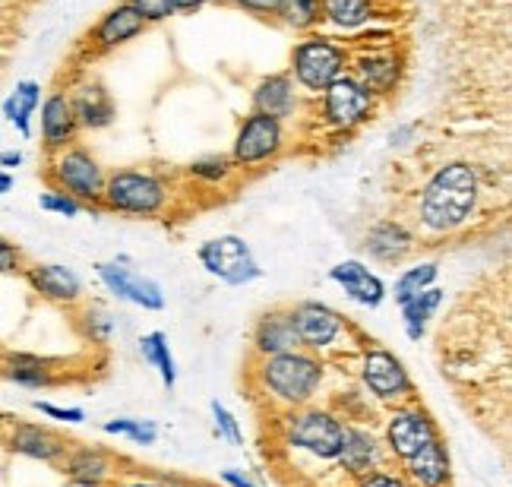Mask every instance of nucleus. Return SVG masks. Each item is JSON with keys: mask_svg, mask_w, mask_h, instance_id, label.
I'll list each match as a JSON object with an SVG mask.
<instances>
[{"mask_svg": "<svg viewBox=\"0 0 512 487\" xmlns=\"http://www.w3.org/2000/svg\"><path fill=\"white\" fill-rule=\"evenodd\" d=\"M478 200V168H471L468 162H449L437 168V174L421 190L418 219L433 235H449V231H459L471 219V212L478 209Z\"/></svg>", "mask_w": 512, "mask_h": 487, "instance_id": "1", "label": "nucleus"}, {"mask_svg": "<svg viewBox=\"0 0 512 487\" xmlns=\"http://www.w3.org/2000/svg\"><path fill=\"white\" fill-rule=\"evenodd\" d=\"M323 370L326 367L320 355L298 348V352H288V355L260 358L256 377H260V386L275 402H282L288 408H304L317 396V389L323 383Z\"/></svg>", "mask_w": 512, "mask_h": 487, "instance_id": "2", "label": "nucleus"}, {"mask_svg": "<svg viewBox=\"0 0 512 487\" xmlns=\"http://www.w3.org/2000/svg\"><path fill=\"white\" fill-rule=\"evenodd\" d=\"M48 178L57 190L70 193L73 200H80L83 206H102L105 193V171L92 159V152L83 146H67L61 152H54Z\"/></svg>", "mask_w": 512, "mask_h": 487, "instance_id": "3", "label": "nucleus"}, {"mask_svg": "<svg viewBox=\"0 0 512 487\" xmlns=\"http://www.w3.org/2000/svg\"><path fill=\"white\" fill-rule=\"evenodd\" d=\"M168 200L165 184L149 171H117L105 178L102 206L124 216H159Z\"/></svg>", "mask_w": 512, "mask_h": 487, "instance_id": "4", "label": "nucleus"}, {"mask_svg": "<svg viewBox=\"0 0 512 487\" xmlns=\"http://www.w3.org/2000/svg\"><path fill=\"white\" fill-rule=\"evenodd\" d=\"M345 421L326 408H301L285 421V443L317 459H336L342 450Z\"/></svg>", "mask_w": 512, "mask_h": 487, "instance_id": "5", "label": "nucleus"}, {"mask_svg": "<svg viewBox=\"0 0 512 487\" xmlns=\"http://www.w3.org/2000/svg\"><path fill=\"white\" fill-rule=\"evenodd\" d=\"M196 257H200L209 276H215L225 285H234V288L250 285L263 276V269L256 263L250 244L238 235H222V238L206 241L200 250H196Z\"/></svg>", "mask_w": 512, "mask_h": 487, "instance_id": "6", "label": "nucleus"}, {"mask_svg": "<svg viewBox=\"0 0 512 487\" xmlns=\"http://www.w3.org/2000/svg\"><path fill=\"white\" fill-rule=\"evenodd\" d=\"M433 437H440V427L427 408L418 405L415 399L402 402L386 421V450L396 462L411 459L418 450H424Z\"/></svg>", "mask_w": 512, "mask_h": 487, "instance_id": "7", "label": "nucleus"}, {"mask_svg": "<svg viewBox=\"0 0 512 487\" xmlns=\"http://www.w3.org/2000/svg\"><path fill=\"white\" fill-rule=\"evenodd\" d=\"M361 380L367 393L380 402H411L415 399V383H411L405 364L389 352V348H367L361 361Z\"/></svg>", "mask_w": 512, "mask_h": 487, "instance_id": "8", "label": "nucleus"}, {"mask_svg": "<svg viewBox=\"0 0 512 487\" xmlns=\"http://www.w3.org/2000/svg\"><path fill=\"white\" fill-rule=\"evenodd\" d=\"M294 80L310 92H323L329 83H336L345 70V51L332 45L329 38H307L291 54Z\"/></svg>", "mask_w": 512, "mask_h": 487, "instance_id": "9", "label": "nucleus"}, {"mask_svg": "<svg viewBox=\"0 0 512 487\" xmlns=\"http://www.w3.org/2000/svg\"><path fill=\"white\" fill-rule=\"evenodd\" d=\"M323 99V114L326 121L336 130H354L358 124H364L373 111V95L367 92V86L358 80V76H339L336 83H329Z\"/></svg>", "mask_w": 512, "mask_h": 487, "instance_id": "10", "label": "nucleus"}, {"mask_svg": "<svg viewBox=\"0 0 512 487\" xmlns=\"http://www.w3.org/2000/svg\"><path fill=\"white\" fill-rule=\"evenodd\" d=\"M285 143V133H282V121L269 118V114L253 111L250 118L241 124L238 130V140H234V162L253 168V165H263L269 159L282 152Z\"/></svg>", "mask_w": 512, "mask_h": 487, "instance_id": "11", "label": "nucleus"}, {"mask_svg": "<svg viewBox=\"0 0 512 487\" xmlns=\"http://www.w3.org/2000/svg\"><path fill=\"white\" fill-rule=\"evenodd\" d=\"M291 320H294V329H298L301 348L304 352H313V355L332 348V342L345 333V320H342L339 310H332L329 304H320V301L294 304Z\"/></svg>", "mask_w": 512, "mask_h": 487, "instance_id": "12", "label": "nucleus"}, {"mask_svg": "<svg viewBox=\"0 0 512 487\" xmlns=\"http://www.w3.org/2000/svg\"><path fill=\"white\" fill-rule=\"evenodd\" d=\"M4 446L16 456L48 462V465H61V459L70 450V443L61 434L51 431L48 424H35V421H7Z\"/></svg>", "mask_w": 512, "mask_h": 487, "instance_id": "13", "label": "nucleus"}, {"mask_svg": "<svg viewBox=\"0 0 512 487\" xmlns=\"http://www.w3.org/2000/svg\"><path fill=\"white\" fill-rule=\"evenodd\" d=\"M26 285L48 304L73 307L83 301V279L70 266L61 263H26L23 269Z\"/></svg>", "mask_w": 512, "mask_h": 487, "instance_id": "14", "label": "nucleus"}, {"mask_svg": "<svg viewBox=\"0 0 512 487\" xmlns=\"http://www.w3.org/2000/svg\"><path fill=\"white\" fill-rule=\"evenodd\" d=\"M95 269H98V279H102V285L121 301H130V304L143 307V310H162L165 307L162 285L152 282L149 276H140V272H133L124 263H98Z\"/></svg>", "mask_w": 512, "mask_h": 487, "instance_id": "15", "label": "nucleus"}, {"mask_svg": "<svg viewBox=\"0 0 512 487\" xmlns=\"http://www.w3.org/2000/svg\"><path fill=\"white\" fill-rule=\"evenodd\" d=\"M402 475L411 487H449L452 481V462L443 434L433 437L424 450L402 462Z\"/></svg>", "mask_w": 512, "mask_h": 487, "instance_id": "16", "label": "nucleus"}, {"mask_svg": "<svg viewBox=\"0 0 512 487\" xmlns=\"http://www.w3.org/2000/svg\"><path fill=\"white\" fill-rule=\"evenodd\" d=\"M298 348H301V339H298V329H294V320H291V307L269 310V314L256 323L253 352L260 358L288 355V352H298Z\"/></svg>", "mask_w": 512, "mask_h": 487, "instance_id": "17", "label": "nucleus"}, {"mask_svg": "<svg viewBox=\"0 0 512 487\" xmlns=\"http://www.w3.org/2000/svg\"><path fill=\"white\" fill-rule=\"evenodd\" d=\"M76 133H80V124H76V114L70 105L67 92H51L45 105H42V143L48 152H61L67 146L76 143Z\"/></svg>", "mask_w": 512, "mask_h": 487, "instance_id": "18", "label": "nucleus"}, {"mask_svg": "<svg viewBox=\"0 0 512 487\" xmlns=\"http://www.w3.org/2000/svg\"><path fill=\"white\" fill-rule=\"evenodd\" d=\"M383 459L380 450V440L367 427H354L345 424V434H342V450L336 456V462L342 465V472H348L351 478H361L367 472H373Z\"/></svg>", "mask_w": 512, "mask_h": 487, "instance_id": "19", "label": "nucleus"}, {"mask_svg": "<svg viewBox=\"0 0 512 487\" xmlns=\"http://www.w3.org/2000/svg\"><path fill=\"white\" fill-rule=\"evenodd\" d=\"M329 279L345 288V295L361 304V307H380L386 301V285L380 276H373V272L361 263V260H345L339 266L329 269Z\"/></svg>", "mask_w": 512, "mask_h": 487, "instance_id": "20", "label": "nucleus"}, {"mask_svg": "<svg viewBox=\"0 0 512 487\" xmlns=\"http://www.w3.org/2000/svg\"><path fill=\"white\" fill-rule=\"evenodd\" d=\"M0 377L23 389H48L57 383V361L32 352H4L0 355Z\"/></svg>", "mask_w": 512, "mask_h": 487, "instance_id": "21", "label": "nucleus"}, {"mask_svg": "<svg viewBox=\"0 0 512 487\" xmlns=\"http://www.w3.org/2000/svg\"><path fill=\"white\" fill-rule=\"evenodd\" d=\"M364 250L370 253L377 263L396 266L402 263L411 250H415V235L396 219H383L377 225H370L367 238H364Z\"/></svg>", "mask_w": 512, "mask_h": 487, "instance_id": "22", "label": "nucleus"}, {"mask_svg": "<svg viewBox=\"0 0 512 487\" xmlns=\"http://www.w3.org/2000/svg\"><path fill=\"white\" fill-rule=\"evenodd\" d=\"M61 469L73 481H89V484H108L117 472L114 456L102 446H73L61 459Z\"/></svg>", "mask_w": 512, "mask_h": 487, "instance_id": "23", "label": "nucleus"}, {"mask_svg": "<svg viewBox=\"0 0 512 487\" xmlns=\"http://www.w3.org/2000/svg\"><path fill=\"white\" fill-rule=\"evenodd\" d=\"M143 29H146V19L136 13L133 4H117L114 10H108L102 16V23L92 29V45L102 51H111L117 45L130 42V38L143 35Z\"/></svg>", "mask_w": 512, "mask_h": 487, "instance_id": "24", "label": "nucleus"}, {"mask_svg": "<svg viewBox=\"0 0 512 487\" xmlns=\"http://www.w3.org/2000/svg\"><path fill=\"white\" fill-rule=\"evenodd\" d=\"M70 105L83 130H102L114 121V102L102 83H80L70 95Z\"/></svg>", "mask_w": 512, "mask_h": 487, "instance_id": "25", "label": "nucleus"}, {"mask_svg": "<svg viewBox=\"0 0 512 487\" xmlns=\"http://www.w3.org/2000/svg\"><path fill=\"white\" fill-rule=\"evenodd\" d=\"M294 105H298V99H294V83L288 73H272L253 89V111L269 114L275 121L291 118Z\"/></svg>", "mask_w": 512, "mask_h": 487, "instance_id": "26", "label": "nucleus"}, {"mask_svg": "<svg viewBox=\"0 0 512 487\" xmlns=\"http://www.w3.org/2000/svg\"><path fill=\"white\" fill-rule=\"evenodd\" d=\"M443 298H446V291L437 288V285H430L424 291H418L415 298H408L402 307V323H405V336L411 342H421L424 333H427V323L433 320V314L443 307Z\"/></svg>", "mask_w": 512, "mask_h": 487, "instance_id": "27", "label": "nucleus"}, {"mask_svg": "<svg viewBox=\"0 0 512 487\" xmlns=\"http://www.w3.org/2000/svg\"><path fill=\"white\" fill-rule=\"evenodd\" d=\"M399 57L396 54H364L358 61V80L370 95H386L399 83Z\"/></svg>", "mask_w": 512, "mask_h": 487, "instance_id": "28", "label": "nucleus"}, {"mask_svg": "<svg viewBox=\"0 0 512 487\" xmlns=\"http://www.w3.org/2000/svg\"><path fill=\"white\" fill-rule=\"evenodd\" d=\"M38 105H42V86H38L35 80H26V83H19L16 92H10V99L4 102V118L23 136H29L32 133V114Z\"/></svg>", "mask_w": 512, "mask_h": 487, "instance_id": "29", "label": "nucleus"}, {"mask_svg": "<svg viewBox=\"0 0 512 487\" xmlns=\"http://www.w3.org/2000/svg\"><path fill=\"white\" fill-rule=\"evenodd\" d=\"M140 355L146 364H152L159 370V377L165 383V389H174L177 386V364H174V355H171V345H168V336L165 333H149L140 339Z\"/></svg>", "mask_w": 512, "mask_h": 487, "instance_id": "30", "label": "nucleus"}, {"mask_svg": "<svg viewBox=\"0 0 512 487\" xmlns=\"http://www.w3.org/2000/svg\"><path fill=\"white\" fill-rule=\"evenodd\" d=\"M323 19L339 29H358L370 19V0H320Z\"/></svg>", "mask_w": 512, "mask_h": 487, "instance_id": "31", "label": "nucleus"}, {"mask_svg": "<svg viewBox=\"0 0 512 487\" xmlns=\"http://www.w3.org/2000/svg\"><path fill=\"white\" fill-rule=\"evenodd\" d=\"M440 276V266L437 263H418L405 269L402 276L396 279V288H392V298H396V304H405L408 298H415L418 291L430 288L433 282H437Z\"/></svg>", "mask_w": 512, "mask_h": 487, "instance_id": "32", "label": "nucleus"}, {"mask_svg": "<svg viewBox=\"0 0 512 487\" xmlns=\"http://www.w3.org/2000/svg\"><path fill=\"white\" fill-rule=\"evenodd\" d=\"M275 16H282V23L291 29H313L323 19L320 0H279Z\"/></svg>", "mask_w": 512, "mask_h": 487, "instance_id": "33", "label": "nucleus"}, {"mask_svg": "<svg viewBox=\"0 0 512 487\" xmlns=\"http://www.w3.org/2000/svg\"><path fill=\"white\" fill-rule=\"evenodd\" d=\"M105 434H117V437H127L136 446H152L159 440V427L155 421H136V418H114L102 427Z\"/></svg>", "mask_w": 512, "mask_h": 487, "instance_id": "34", "label": "nucleus"}, {"mask_svg": "<svg viewBox=\"0 0 512 487\" xmlns=\"http://www.w3.org/2000/svg\"><path fill=\"white\" fill-rule=\"evenodd\" d=\"M80 329H83V336L98 342V345H105L114 333V320L105 314L102 307H86V314L80 317Z\"/></svg>", "mask_w": 512, "mask_h": 487, "instance_id": "35", "label": "nucleus"}, {"mask_svg": "<svg viewBox=\"0 0 512 487\" xmlns=\"http://www.w3.org/2000/svg\"><path fill=\"white\" fill-rule=\"evenodd\" d=\"M38 206H42L45 212H54V216H64V219L80 216V212L86 209L80 200H73L70 193L57 190V187H48V190L42 193V197H38Z\"/></svg>", "mask_w": 512, "mask_h": 487, "instance_id": "36", "label": "nucleus"}, {"mask_svg": "<svg viewBox=\"0 0 512 487\" xmlns=\"http://www.w3.org/2000/svg\"><path fill=\"white\" fill-rule=\"evenodd\" d=\"M190 174H193V178H200V181L219 184V181H225L228 174H231V162L225 159V155H209V159L193 162L190 165Z\"/></svg>", "mask_w": 512, "mask_h": 487, "instance_id": "37", "label": "nucleus"}, {"mask_svg": "<svg viewBox=\"0 0 512 487\" xmlns=\"http://www.w3.org/2000/svg\"><path fill=\"white\" fill-rule=\"evenodd\" d=\"M212 418H215V431H219V437H225L228 443H234V446H241L244 443V431H241V424H238V418H234L228 408L215 399L212 405Z\"/></svg>", "mask_w": 512, "mask_h": 487, "instance_id": "38", "label": "nucleus"}, {"mask_svg": "<svg viewBox=\"0 0 512 487\" xmlns=\"http://www.w3.org/2000/svg\"><path fill=\"white\" fill-rule=\"evenodd\" d=\"M26 269V253L10 238H0V276H23Z\"/></svg>", "mask_w": 512, "mask_h": 487, "instance_id": "39", "label": "nucleus"}, {"mask_svg": "<svg viewBox=\"0 0 512 487\" xmlns=\"http://www.w3.org/2000/svg\"><path fill=\"white\" fill-rule=\"evenodd\" d=\"M127 4L136 7V13H140L149 23H162V19H168L174 10H171V0H127Z\"/></svg>", "mask_w": 512, "mask_h": 487, "instance_id": "40", "label": "nucleus"}, {"mask_svg": "<svg viewBox=\"0 0 512 487\" xmlns=\"http://www.w3.org/2000/svg\"><path fill=\"white\" fill-rule=\"evenodd\" d=\"M354 481H358V487H411L405 481V475H399V472H383V469H373V472L354 478Z\"/></svg>", "mask_w": 512, "mask_h": 487, "instance_id": "41", "label": "nucleus"}, {"mask_svg": "<svg viewBox=\"0 0 512 487\" xmlns=\"http://www.w3.org/2000/svg\"><path fill=\"white\" fill-rule=\"evenodd\" d=\"M35 412H42L54 421H67V424H83L86 412L83 408H61V405H51V402H35Z\"/></svg>", "mask_w": 512, "mask_h": 487, "instance_id": "42", "label": "nucleus"}, {"mask_svg": "<svg viewBox=\"0 0 512 487\" xmlns=\"http://www.w3.org/2000/svg\"><path fill=\"white\" fill-rule=\"evenodd\" d=\"M234 4L260 16H275V10H279V0H234Z\"/></svg>", "mask_w": 512, "mask_h": 487, "instance_id": "43", "label": "nucleus"}, {"mask_svg": "<svg viewBox=\"0 0 512 487\" xmlns=\"http://www.w3.org/2000/svg\"><path fill=\"white\" fill-rule=\"evenodd\" d=\"M222 481H225L228 487H260V484H253L247 475H241L238 469H225V472H222Z\"/></svg>", "mask_w": 512, "mask_h": 487, "instance_id": "44", "label": "nucleus"}, {"mask_svg": "<svg viewBox=\"0 0 512 487\" xmlns=\"http://www.w3.org/2000/svg\"><path fill=\"white\" fill-rule=\"evenodd\" d=\"M206 4V0H171V10L174 13H196Z\"/></svg>", "mask_w": 512, "mask_h": 487, "instance_id": "45", "label": "nucleus"}, {"mask_svg": "<svg viewBox=\"0 0 512 487\" xmlns=\"http://www.w3.org/2000/svg\"><path fill=\"white\" fill-rule=\"evenodd\" d=\"M19 165H23V152H16V149L0 152V168H19Z\"/></svg>", "mask_w": 512, "mask_h": 487, "instance_id": "46", "label": "nucleus"}, {"mask_svg": "<svg viewBox=\"0 0 512 487\" xmlns=\"http://www.w3.org/2000/svg\"><path fill=\"white\" fill-rule=\"evenodd\" d=\"M10 190H13V174L0 168V197H4V193H10Z\"/></svg>", "mask_w": 512, "mask_h": 487, "instance_id": "47", "label": "nucleus"}, {"mask_svg": "<svg viewBox=\"0 0 512 487\" xmlns=\"http://www.w3.org/2000/svg\"><path fill=\"white\" fill-rule=\"evenodd\" d=\"M64 487H105V484H89V481H73V478H67Z\"/></svg>", "mask_w": 512, "mask_h": 487, "instance_id": "48", "label": "nucleus"}, {"mask_svg": "<svg viewBox=\"0 0 512 487\" xmlns=\"http://www.w3.org/2000/svg\"><path fill=\"white\" fill-rule=\"evenodd\" d=\"M121 487H159V481H127Z\"/></svg>", "mask_w": 512, "mask_h": 487, "instance_id": "49", "label": "nucleus"}, {"mask_svg": "<svg viewBox=\"0 0 512 487\" xmlns=\"http://www.w3.org/2000/svg\"><path fill=\"white\" fill-rule=\"evenodd\" d=\"M4 427H7V418H4V415H0V431H4Z\"/></svg>", "mask_w": 512, "mask_h": 487, "instance_id": "50", "label": "nucleus"}, {"mask_svg": "<svg viewBox=\"0 0 512 487\" xmlns=\"http://www.w3.org/2000/svg\"><path fill=\"white\" fill-rule=\"evenodd\" d=\"M212 4H234V0H212Z\"/></svg>", "mask_w": 512, "mask_h": 487, "instance_id": "51", "label": "nucleus"}]
</instances>
